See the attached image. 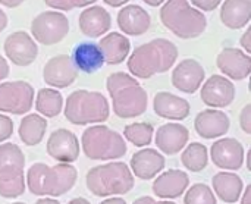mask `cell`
Instances as JSON below:
<instances>
[{
  "label": "cell",
  "instance_id": "6da1fadb",
  "mask_svg": "<svg viewBox=\"0 0 251 204\" xmlns=\"http://www.w3.org/2000/svg\"><path fill=\"white\" fill-rule=\"evenodd\" d=\"M178 59V47L166 38H154L138 46L128 59V71L134 78L149 79L168 72Z\"/></svg>",
  "mask_w": 251,
  "mask_h": 204
},
{
  "label": "cell",
  "instance_id": "7a4b0ae2",
  "mask_svg": "<svg viewBox=\"0 0 251 204\" xmlns=\"http://www.w3.org/2000/svg\"><path fill=\"white\" fill-rule=\"evenodd\" d=\"M106 88L112 99L113 113L118 118L131 119L147 110V91L132 75L125 72H113L106 79Z\"/></svg>",
  "mask_w": 251,
  "mask_h": 204
},
{
  "label": "cell",
  "instance_id": "3957f363",
  "mask_svg": "<svg viewBox=\"0 0 251 204\" xmlns=\"http://www.w3.org/2000/svg\"><path fill=\"white\" fill-rule=\"evenodd\" d=\"M78 179V171L68 163L49 166L46 163H34L26 174L25 184L34 196L59 197L74 188Z\"/></svg>",
  "mask_w": 251,
  "mask_h": 204
},
{
  "label": "cell",
  "instance_id": "277c9868",
  "mask_svg": "<svg viewBox=\"0 0 251 204\" xmlns=\"http://www.w3.org/2000/svg\"><path fill=\"white\" fill-rule=\"evenodd\" d=\"M85 185L96 197L124 196L134 188L135 179L126 163L109 162L91 168L85 175Z\"/></svg>",
  "mask_w": 251,
  "mask_h": 204
},
{
  "label": "cell",
  "instance_id": "5b68a950",
  "mask_svg": "<svg viewBox=\"0 0 251 204\" xmlns=\"http://www.w3.org/2000/svg\"><path fill=\"white\" fill-rule=\"evenodd\" d=\"M159 15L165 28L182 40L197 38L207 28L204 13L193 7L188 0H166Z\"/></svg>",
  "mask_w": 251,
  "mask_h": 204
},
{
  "label": "cell",
  "instance_id": "8992f818",
  "mask_svg": "<svg viewBox=\"0 0 251 204\" xmlns=\"http://www.w3.org/2000/svg\"><path fill=\"white\" fill-rule=\"evenodd\" d=\"M65 118L74 125L101 124L109 119L110 107L107 99L99 91L75 90L66 97Z\"/></svg>",
  "mask_w": 251,
  "mask_h": 204
},
{
  "label": "cell",
  "instance_id": "52a82bcc",
  "mask_svg": "<svg viewBox=\"0 0 251 204\" xmlns=\"http://www.w3.org/2000/svg\"><path fill=\"white\" fill-rule=\"evenodd\" d=\"M81 146L85 156L91 160H115L124 157L128 152L122 135L106 125L87 128L81 137Z\"/></svg>",
  "mask_w": 251,
  "mask_h": 204
},
{
  "label": "cell",
  "instance_id": "ba28073f",
  "mask_svg": "<svg viewBox=\"0 0 251 204\" xmlns=\"http://www.w3.org/2000/svg\"><path fill=\"white\" fill-rule=\"evenodd\" d=\"M25 156L13 143L0 146V196L16 199L25 193Z\"/></svg>",
  "mask_w": 251,
  "mask_h": 204
},
{
  "label": "cell",
  "instance_id": "9c48e42d",
  "mask_svg": "<svg viewBox=\"0 0 251 204\" xmlns=\"http://www.w3.org/2000/svg\"><path fill=\"white\" fill-rule=\"evenodd\" d=\"M69 32V19L63 12H41L31 22V35L43 46L60 43Z\"/></svg>",
  "mask_w": 251,
  "mask_h": 204
},
{
  "label": "cell",
  "instance_id": "30bf717a",
  "mask_svg": "<svg viewBox=\"0 0 251 204\" xmlns=\"http://www.w3.org/2000/svg\"><path fill=\"white\" fill-rule=\"evenodd\" d=\"M34 104V88L25 81H9L0 84V112L25 115Z\"/></svg>",
  "mask_w": 251,
  "mask_h": 204
},
{
  "label": "cell",
  "instance_id": "8fae6325",
  "mask_svg": "<svg viewBox=\"0 0 251 204\" xmlns=\"http://www.w3.org/2000/svg\"><path fill=\"white\" fill-rule=\"evenodd\" d=\"M6 57L16 66H29L38 56V46L25 31L9 34L3 43Z\"/></svg>",
  "mask_w": 251,
  "mask_h": 204
},
{
  "label": "cell",
  "instance_id": "7c38bea8",
  "mask_svg": "<svg viewBox=\"0 0 251 204\" xmlns=\"http://www.w3.org/2000/svg\"><path fill=\"white\" fill-rule=\"evenodd\" d=\"M201 102L213 109L228 107L235 99V85L224 75H212L201 84Z\"/></svg>",
  "mask_w": 251,
  "mask_h": 204
},
{
  "label": "cell",
  "instance_id": "4fadbf2b",
  "mask_svg": "<svg viewBox=\"0 0 251 204\" xmlns=\"http://www.w3.org/2000/svg\"><path fill=\"white\" fill-rule=\"evenodd\" d=\"M46 150L59 163H74L79 156V143L74 132L65 128L53 131L47 140Z\"/></svg>",
  "mask_w": 251,
  "mask_h": 204
},
{
  "label": "cell",
  "instance_id": "5bb4252c",
  "mask_svg": "<svg viewBox=\"0 0 251 204\" xmlns=\"http://www.w3.org/2000/svg\"><path fill=\"white\" fill-rule=\"evenodd\" d=\"M43 78L51 88H68L78 78V71L74 66L71 56L57 54L47 60L43 69Z\"/></svg>",
  "mask_w": 251,
  "mask_h": 204
},
{
  "label": "cell",
  "instance_id": "9a60e30c",
  "mask_svg": "<svg viewBox=\"0 0 251 204\" xmlns=\"http://www.w3.org/2000/svg\"><path fill=\"white\" fill-rule=\"evenodd\" d=\"M210 157L216 168L225 171H238L244 165L246 150L238 140L222 138L210 147Z\"/></svg>",
  "mask_w": 251,
  "mask_h": 204
},
{
  "label": "cell",
  "instance_id": "2e32d148",
  "mask_svg": "<svg viewBox=\"0 0 251 204\" xmlns=\"http://www.w3.org/2000/svg\"><path fill=\"white\" fill-rule=\"evenodd\" d=\"M216 65L228 79L234 81H243L249 78L251 72L250 54L235 47L224 49L216 57Z\"/></svg>",
  "mask_w": 251,
  "mask_h": 204
},
{
  "label": "cell",
  "instance_id": "e0dca14e",
  "mask_svg": "<svg viewBox=\"0 0 251 204\" xmlns=\"http://www.w3.org/2000/svg\"><path fill=\"white\" fill-rule=\"evenodd\" d=\"M206 71L200 62L194 59L181 60L172 72V85L185 94L196 93L204 82Z\"/></svg>",
  "mask_w": 251,
  "mask_h": 204
},
{
  "label": "cell",
  "instance_id": "ac0fdd59",
  "mask_svg": "<svg viewBox=\"0 0 251 204\" xmlns=\"http://www.w3.org/2000/svg\"><path fill=\"white\" fill-rule=\"evenodd\" d=\"M231 121L228 115L218 109H206L196 116V132L204 140H213L225 135L229 131Z\"/></svg>",
  "mask_w": 251,
  "mask_h": 204
},
{
  "label": "cell",
  "instance_id": "d6986e66",
  "mask_svg": "<svg viewBox=\"0 0 251 204\" xmlns=\"http://www.w3.org/2000/svg\"><path fill=\"white\" fill-rule=\"evenodd\" d=\"M154 140L157 149L162 153L168 156H174L178 154L187 146L190 140V132L184 125L176 122H169L157 128Z\"/></svg>",
  "mask_w": 251,
  "mask_h": 204
},
{
  "label": "cell",
  "instance_id": "ffe728a7",
  "mask_svg": "<svg viewBox=\"0 0 251 204\" xmlns=\"http://www.w3.org/2000/svg\"><path fill=\"white\" fill-rule=\"evenodd\" d=\"M190 185V177L179 169H169L157 177L153 182V193L159 199H178L181 197Z\"/></svg>",
  "mask_w": 251,
  "mask_h": 204
},
{
  "label": "cell",
  "instance_id": "44dd1931",
  "mask_svg": "<svg viewBox=\"0 0 251 204\" xmlns=\"http://www.w3.org/2000/svg\"><path fill=\"white\" fill-rule=\"evenodd\" d=\"M131 172L138 179H153L160 174L166 165L165 156L154 149H143L131 157Z\"/></svg>",
  "mask_w": 251,
  "mask_h": 204
},
{
  "label": "cell",
  "instance_id": "7402d4cb",
  "mask_svg": "<svg viewBox=\"0 0 251 204\" xmlns=\"http://www.w3.org/2000/svg\"><path fill=\"white\" fill-rule=\"evenodd\" d=\"M151 18L149 12L138 4H126L118 12V26L126 35H143L149 31Z\"/></svg>",
  "mask_w": 251,
  "mask_h": 204
},
{
  "label": "cell",
  "instance_id": "603a6c76",
  "mask_svg": "<svg viewBox=\"0 0 251 204\" xmlns=\"http://www.w3.org/2000/svg\"><path fill=\"white\" fill-rule=\"evenodd\" d=\"M153 109L157 116L169 121H184L191 112L190 103L185 99L168 91H160L154 96Z\"/></svg>",
  "mask_w": 251,
  "mask_h": 204
},
{
  "label": "cell",
  "instance_id": "cb8c5ba5",
  "mask_svg": "<svg viewBox=\"0 0 251 204\" xmlns=\"http://www.w3.org/2000/svg\"><path fill=\"white\" fill-rule=\"evenodd\" d=\"M78 24L84 35L90 38H97L104 35L110 29L112 16L101 6H90L79 13Z\"/></svg>",
  "mask_w": 251,
  "mask_h": 204
},
{
  "label": "cell",
  "instance_id": "d4e9b609",
  "mask_svg": "<svg viewBox=\"0 0 251 204\" xmlns=\"http://www.w3.org/2000/svg\"><path fill=\"white\" fill-rule=\"evenodd\" d=\"M71 60L76 71L84 74H94L99 69L103 68L104 59L100 51V47L97 43L93 41H84L74 47Z\"/></svg>",
  "mask_w": 251,
  "mask_h": 204
},
{
  "label": "cell",
  "instance_id": "484cf974",
  "mask_svg": "<svg viewBox=\"0 0 251 204\" xmlns=\"http://www.w3.org/2000/svg\"><path fill=\"white\" fill-rule=\"evenodd\" d=\"M100 51L103 54L104 63L107 65H119L122 63L131 50V43L129 40L122 35L121 32H110L104 35L99 43Z\"/></svg>",
  "mask_w": 251,
  "mask_h": 204
},
{
  "label": "cell",
  "instance_id": "4316f807",
  "mask_svg": "<svg viewBox=\"0 0 251 204\" xmlns=\"http://www.w3.org/2000/svg\"><path fill=\"white\" fill-rule=\"evenodd\" d=\"M251 19V0H224L221 21L231 29H241Z\"/></svg>",
  "mask_w": 251,
  "mask_h": 204
},
{
  "label": "cell",
  "instance_id": "83f0119b",
  "mask_svg": "<svg viewBox=\"0 0 251 204\" xmlns=\"http://www.w3.org/2000/svg\"><path fill=\"white\" fill-rule=\"evenodd\" d=\"M213 193L225 203H237L243 194V179L232 172H219L212 179Z\"/></svg>",
  "mask_w": 251,
  "mask_h": 204
},
{
  "label": "cell",
  "instance_id": "f1b7e54d",
  "mask_svg": "<svg viewBox=\"0 0 251 204\" xmlns=\"http://www.w3.org/2000/svg\"><path fill=\"white\" fill-rule=\"evenodd\" d=\"M47 121L38 113H28L19 124V138L26 146H37L44 138Z\"/></svg>",
  "mask_w": 251,
  "mask_h": 204
},
{
  "label": "cell",
  "instance_id": "f546056e",
  "mask_svg": "<svg viewBox=\"0 0 251 204\" xmlns=\"http://www.w3.org/2000/svg\"><path fill=\"white\" fill-rule=\"evenodd\" d=\"M35 109L46 118H56L63 110V97L54 88H41L35 97Z\"/></svg>",
  "mask_w": 251,
  "mask_h": 204
},
{
  "label": "cell",
  "instance_id": "4dcf8cb0",
  "mask_svg": "<svg viewBox=\"0 0 251 204\" xmlns=\"http://www.w3.org/2000/svg\"><path fill=\"white\" fill-rule=\"evenodd\" d=\"M181 162L184 168H187L191 172H201L207 168L209 163V154L207 147L201 143H191L181 154Z\"/></svg>",
  "mask_w": 251,
  "mask_h": 204
},
{
  "label": "cell",
  "instance_id": "1f68e13d",
  "mask_svg": "<svg viewBox=\"0 0 251 204\" xmlns=\"http://www.w3.org/2000/svg\"><path fill=\"white\" fill-rule=\"evenodd\" d=\"M154 134V128L151 124L147 122H134L125 127L124 135L125 138L132 143L135 147H146L151 143Z\"/></svg>",
  "mask_w": 251,
  "mask_h": 204
},
{
  "label": "cell",
  "instance_id": "d6a6232c",
  "mask_svg": "<svg viewBox=\"0 0 251 204\" xmlns=\"http://www.w3.org/2000/svg\"><path fill=\"white\" fill-rule=\"evenodd\" d=\"M185 204H218L216 196L212 188L206 184H194L185 191Z\"/></svg>",
  "mask_w": 251,
  "mask_h": 204
},
{
  "label": "cell",
  "instance_id": "836d02e7",
  "mask_svg": "<svg viewBox=\"0 0 251 204\" xmlns=\"http://www.w3.org/2000/svg\"><path fill=\"white\" fill-rule=\"evenodd\" d=\"M96 0H44V3L56 10L60 12H69L75 7H87L93 4Z\"/></svg>",
  "mask_w": 251,
  "mask_h": 204
},
{
  "label": "cell",
  "instance_id": "e575fe53",
  "mask_svg": "<svg viewBox=\"0 0 251 204\" xmlns=\"http://www.w3.org/2000/svg\"><path fill=\"white\" fill-rule=\"evenodd\" d=\"M13 134V122L9 116L0 115V143L9 140Z\"/></svg>",
  "mask_w": 251,
  "mask_h": 204
},
{
  "label": "cell",
  "instance_id": "d590c367",
  "mask_svg": "<svg viewBox=\"0 0 251 204\" xmlns=\"http://www.w3.org/2000/svg\"><path fill=\"white\" fill-rule=\"evenodd\" d=\"M240 125L246 134H251V104H246L240 113Z\"/></svg>",
  "mask_w": 251,
  "mask_h": 204
},
{
  "label": "cell",
  "instance_id": "8d00e7d4",
  "mask_svg": "<svg viewBox=\"0 0 251 204\" xmlns=\"http://www.w3.org/2000/svg\"><path fill=\"white\" fill-rule=\"evenodd\" d=\"M190 1L203 12H212L222 3V0H190Z\"/></svg>",
  "mask_w": 251,
  "mask_h": 204
},
{
  "label": "cell",
  "instance_id": "74e56055",
  "mask_svg": "<svg viewBox=\"0 0 251 204\" xmlns=\"http://www.w3.org/2000/svg\"><path fill=\"white\" fill-rule=\"evenodd\" d=\"M240 44H241V47H244V50H246L247 54L251 53V28L246 29V32L240 38Z\"/></svg>",
  "mask_w": 251,
  "mask_h": 204
},
{
  "label": "cell",
  "instance_id": "f35d334b",
  "mask_svg": "<svg viewBox=\"0 0 251 204\" xmlns=\"http://www.w3.org/2000/svg\"><path fill=\"white\" fill-rule=\"evenodd\" d=\"M9 71H10V68H9L7 60L0 54V81H3L9 75Z\"/></svg>",
  "mask_w": 251,
  "mask_h": 204
},
{
  "label": "cell",
  "instance_id": "ab89813d",
  "mask_svg": "<svg viewBox=\"0 0 251 204\" xmlns=\"http://www.w3.org/2000/svg\"><path fill=\"white\" fill-rule=\"evenodd\" d=\"M134 204H176L172 203V202H156L153 197H149V196H144V197H140L137 199Z\"/></svg>",
  "mask_w": 251,
  "mask_h": 204
},
{
  "label": "cell",
  "instance_id": "60d3db41",
  "mask_svg": "<svg viewBox=\"0 0 251 204\" xmlns=\"http://www.w3.org/2000/svg\"><path fill=\"white\" fill-rule=\"evenodd\" d=\"M240 199H241V204H251V185H247L246 190H243Z\"/></svg>",
  "mask_w": 251,
  "mask_h": 204
},
{
  "label": "cell",
  "instance_id": "b9f144b4",
  "mask_svg": "<svg viewBox=\"0 0 251 204\" xmlns=\"http://www.w3.org/2000/svg\"><path fill=\"white\" fill-rule=\"evenodd\" d=\"M24 1H25V0H0V4H3L4 7H10V9H13V7L21 6Z\"/></svg>",
  "mask_w": 251,
  "mask_h": 204
},
{
  "label": "cell",
  "instance_id": "7bdbcfd3",
  "mask_svg": "<svg viewBox=\"0 0 251 204\" xmlns=\"http://www.w3.org/2000/svg\"><path fill=\"white\" fill-rule=\"evenodd\" d=\"M106 4H109L110 7H121L124 4H126L129 0H103Z\"/></svg>",
  "mask_w": 251,
  "mask_h": 204
},
{
  "label": "cell",
  "instance_id": "ee69618b",
  "mask_svg": "<svg viewBox=\"0 0 251 204\" xmlns=\"http://www.w3.org/2000/svg\"><path fill=\"white\" fill-rule=\"evenodd\" d=\"M7 26V15L0 9V32H3Z\"/></svg>",
  "mask_w": 251,
  "mask_h": 204
},
{
  "label": "cell",
  "instance_id": "f6af8a7d",
  "mask_svg": "<svg viewBox=\"0 0 251 204\" xmlns=\"http://www.w3.org/2000/svg\"><path fill=\"white\" fill-rule=\"evenodd\" d=\"M100 204H126V202L124 199H119V197H110V199L101 202Z\"/></svg>",
  "mask_w": 251,
  "mask_h": 204
},
{
  "label": "cell",
  "instance_id": "bcb514c9",
  "mask_svg": "<svg viewBox=\"0 0 251 204\" xmlns=\"http://www.w3.org/2000/svg\"><path fill=\"white\" fill-rule=\"evenodd\" d=\"M35 204H60V202L50 197V199H40L38 202H35Z\"/></svg>",
  "mask_w": 251,
  "mask_h": 204
},
{
  "label": "cell",
  "instance_id": "7dc6e473",
  "mask_svg": "<svg viewBox=\"0 0 251 204\" xmlns=\"http://www.w3.org/2000/svg\"><path fill=\"white\" fill-rule=\"evenodd\" d=\"M146 4H149V6H153V7H157V6H160L162 3H165L166 0H143Z\"/></svg>",
  "mask_w": 251,
  "mask_h": 204
},
{
  "label": "cell",
  "instance_id": "c3c4849f",
  "mask_svg": "<svg viewBox=\"0 0 251 204\" xmlns=\"http://www.w3.org/2000/svg\"><path fill=\"white\" fill-rule=\"evenodd\" d=\"M68 204H91L87 199H82V197H76V199H72Z\"/></svg>",
  "mask_w": 251,
  "mask_h": 204
},
{
  "label": "cell",
  "instance_id": "681fc988",
  "mask_svg": "<svg viewBox=\"0 0 251 204\" xmlns=\"http://www.w3.org/2000/svg\"><path fill=\"white\" fill-rule=\"evenodd\" d=\"M10 204H25V203H10Z\"/></svg>",
  "mask_w": 251,
  "mask_h": 204
}]
</instances>
